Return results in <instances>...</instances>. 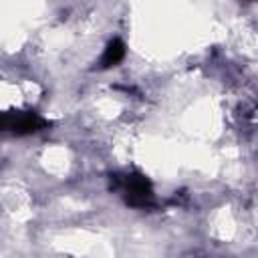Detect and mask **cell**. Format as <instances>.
I'll return each mask as SVG.
<instances>
[{
    "instance_id": "1",
    "label": "cell",
    "mask_w": 258,
    "mask_h": 258,
    "mask_svg": "<svg viewBox=\"0 0 258 258\" xmlns=\"http://www.w3.org/2000/svg\"><path fill=\"white\" fill-rule=\"evenodd\" d=\"M0 125L4 131H12L16 135H30V133L44 129L48 121L30 111H6L2 115Z\"/></svg>"
},
{
    "instance_id": "2",
    "label": "cell",
    "mask_w": 258,
    "mask_h": 258,
    "mask_svg": "<svg viewBox=\"0 0 258 258\" xmlns=\"http://www.w3.org/2000/svg\"><path fill=\"white\" fill-rule=\"evenodd\" d=\"M125 189V202L133 208H147L153 204V189L151 183L145 175L141 173H131L123 181Z\"/></svg>"
},
{
    "instance_id": "3",
    "label": "cell",
    "mask_w": 258,
    "mask_h": 258,
    "mask_svg": "<svg viewBox=\"0 0 258 258\" xmlns=\"http://www.w3.org/2000/svg\"><path fill=\"white\" fill-rule=\"evenodd\" d=\"M123 58H125V44H123V40L113 38L101 56V64H103V69H109V67L119 64Z\"/></svg>"
}]
</instances>
